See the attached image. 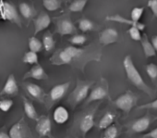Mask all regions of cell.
<instances>
[{"instance_id":"33","label":"cell","mask_w":157,"mask_h":138,"mask_svg":"<svg viewBox=\"0 0 157 138\" xmlns=\"http://www.w3.org/2000/svg\"><path fill=\"white\" fill-rule=\"evenodd\" d=\"M86 41H87L86 36H84L82 34H76L70 38V43L75 45H82L85 44Z\"/></svg>"},{"instance_id":"17","label":"cell","mask_w":157,"mask_h":138,"mask_svg":"<svg viewBox=\"0 0 157 138\" xmlns=\"http://www.w3.org/2000/svg\"><path fill=\"white\" fill-rule=\"evenodd\" d=\"M25 128L24 125L22 123V120L15 123L14 125H12V127L10 130L9 135L10 138H25Z\"/></svg>"},{"instance_id":"28","label":"cell","mask_w":157,"mask_h":138,"mask_svg":"<svg viewBox=\"0 0 157 138\" xmlns=\"http://www.w3.org/2000/svg\"><path fill=\"white\" fill-rule=\"evenodd\" d=\"M22 61L26 64H36L38 63V55L35 52L29 51L25 53V55L22 57Z\"/></svg>"},{"instance_id":"15","label":"cell","mask_w":157,"mask_h":138,"mask_svg":"<svg viewBox=\"0 0 157 138\" xmlns=\"http://www.w3.org/2000/svg\"><path fill=\"white\" fill-rule=\"evenodd\" d=\"M76 31V28L74 24L71 22V21L65 19L59 22L58 26H57V32L61 35H67V34H72Z\"/></svg>"},{"instance_id":"16","label":"cell","mask_w":157,"mask_h":138,"mask_svg":"<svg viewBox=\"0 0 157 138\" xmlns=\"http://www.w3.org/2000/svg\"><path fill=\"white\" fill-rule=\"evenodd\" d=\"M107 97V91L105 87L103 86H97L94 89L92 90V92L90 93V96L88 97L87 103L90 102H94V101H98V100H102L104 98H105Z\"/></svg>"},{"instance_id":"34","label":"cell","mask_w":157,"mask_h":138,"mask_svg":"<svg viewBox=\"0 0 157 138\" xmlns=\"http://www.w3.org/2000/svg\"><path fill=\"white\" fill-rule=\"evenodd\" d=\"M65 50L72 57V58L73 57H78L80 56L82 53V49H81V48H78V47H76L75 45H70V46H67V48H65Z\"/></svg>"},{"instance_id":"2","label":"cell","mask_w":157,"mask_h":138,"mask_svg":"<svg viewBox=\"0 0 157 138\" xmlns=\"http://www.w3.org/2000/svg\"><path fill=\"white\" fill-rule=\"evenodd\" d=\"M136 104H137V97L131 92H127L119 96L115 100L116 107L119 108L120 110L125 111L127 113L129 112Z\"/></svg>"},{"instance_id":"25","label":"cell","mask_w":157,"mask_h":138,"mask_svg":"<svg viewBox=\"0 0 157 138\" xmlns=\"http://www.w3.org/2000/svg\"><path fill=\"white\" fill-rule=\"evenodd\" d=\"M29 48H30V51L37 53V52H40L42 50L43 44L35 36H33L29 39Z\"/></svg>"},{"instance_id":"24","label":"cell","mask_w":157,"mask_h":138,"mask_svg":"<svg viewBox=\"0 0 157 138\" xmlns=\"http://www.w3.org/2000/svg\"><path fill=\"white\" fill-rule=\"evenodd\" d=\"M88 0H75L69 6V10L72 12H81L84 10Z\"/></svg>"},{"instance_id":"38","label":"cell","mask_w":157,"mask_h":138,"mask_svg":"<svg viewBox=\"0 0 157 138\" xmlns=\"http://www.w3.org/2000/svg\"><path fill=\"white\" fill-rule=\"evenodd\" d=\"M139 108H140V109H157V99H155L151 102L146 103L144 105H141L139 107Z\"/></svg>"},{"instance_id":"1","label":"cell","mask_w":157,"mask_h":138,"mask_svg":"<svg viewBox=\"0 0 157 138\" xmlns=\"http://www.w3.org/2000/svg\"><path fill=\"white\" fill-rule=\"evenodd\" d=\"M124 70L127 74L128 79L130 81L132 85H134L138 89L141 90L142 92L146 93L147 95H151V89L148 86V85L144 82L142 76L140 75V72L137 70V68L132 60L131 56L128 55L125 57L123 60Z\"/></svg>"},{"instance_id":"37","label":"cell","mask_w":157,"mask_h":138,"mask_svg":"<svg viewBox=\"0 0 157 138\" xmlns=\"http://www.w3.org/2000/svg\"><path fill=\"white\" fill-rule=\"evenodd\" d=\"M148 8L151 10L155 18H157V0H149L147 3Z\"/></svg>"},{"instance_id":"40","label":"cell","mask_w":157,"mask_h":138,"mask_svg":"<svg viewBox=\"0 0 157 138\" xmlns=\"http://www.w3.org/2000/svg\"><path fill=\"white\" fill-rule=\"evenodd\" d=\"M151 45H152V46H153V48H154V50H155V52L157 54V35H154V36L151 37Z\"/></svg>"},{"instance_id":"32","label":"cell","mask_w":157,"mask_h":138,"mask_svg":"<svg viewBox=\"0 0 157 138\" xmlns=\"http://www.w3.org/2000/svg\"><path fill=\"white\" fill-rule=\"evenodd\" d=\"M141 31L140 29H138L137 27H130L128 31L130 38L134 41H140L141 39Z\"/></svg>"},{"instance_id":"13","label":"cell","mask_w":157,"mask_h":138,"mask_svg":"<svg viewBox=\"0 0 157 138\" xmlns=\"http://www.w3.org/2000/svg\"><path fill=\"white\" fill-rule=\"evenodd\" d=\"M53 119L57 124H64L69 119V113L67 109L63 106H58L53 113Z\"/></svg>"},{"instance_id":"20","label":"cell","mask_w":157,"mask_h":138,"mask_svg":"<svg viewBox=\"0 0 157 138\" xmlns=\"http://www.w3.org/2000/svg\"><path fill=\"white\" fill-rule=\"evenodd\" d=\"M115 118H116V116H115V114L114 113H112V112H107V113H105L104 116H103V118L100 120V121H99V128L100 129H105V128H107L108 126H110V125H112L113 124V122H114V120H115Z\"/></svg>"},{"instance_id":"19","label":"cell","mask_w":157,"mask_h":138,"mask_svg":"<svg viewBox=\"0 0 157 138\" xmlns=\"http://www.w3.org/2000/svg\"><path fill=\"white\" fill-rule=\"evenodd\" d=\"M23 108H24L25 114L27 115L28 118H30L33 120H36V121L39 120L38 113H37L33 104L26 98H23Z\"/></svg>"},{"instance_id":"41","label":"cell","mask_w":157,"mask_h":138,"mask_svg":"<svg viewBox=\"0 0 157 138\" xmlns=\"http://www.w3.org/2000/svg\"><path fill=\"white\" fill-rule=\"evenodd\" d=\"M0 138H10V135L7 132H0Z\"/></svg>"},{"instance_id":"3","label":"cell","mask_w":157,"mask_h":138,"mask_svg":"<svg viewBox=\"0 0 157 138\" xmlns=\"http://www.w3.org/2000/svg\"><path fill=\"white\" fill-rule=\"evenodd\" d=\"M118 39V33L114 28H106L100 34V43L104 45L114 44Z\"/></svg>"},{"instance_id":"31","label":"cell","mask_w":157,"mask_h":138,"mask_svg":"<svg viewBox=\"0 0 157 138\" xmlns=\"http://www.w3.org/2000/svg\"><path fill=\"white\" fill-rule=\"evenodd\" d=\"M105 133H104V138H117L118 134L117 128L115 125H110L107 128L105 129Z\"/></svg>"},{"instance_id":"26","label":"cell","mask_w":157,"mask_h":138,"mask_svg":"<svg viewBox=\"0 0 157 138\" xmlns=\"http://www.w3.org/2000/svg\"><path fill=\"white\" fill-rule=\"evenodd\" d=\"M19 8H20L21 14L23 16V18L30 19L33 15V10L32 7L29 4H27V3H21Z\"/></svg>"},{"instance_id":"29","label":"cell","mask_w":157,"mask_h":138,"mask_svg":"<svg viewBox=\"0 0 157 138\" xmlns=\"http://www.w3.org/2000/svg\"><path fill=\"white\" fill-rule=\"evenodd\" d=\"M146 73L151 81L157 80V65L154 63H149L146 65Z\"/></svg>"},{"instance_id":"7","label":"cell","mask_w":157,"mask_h":138,"mask_svg":"<svg viewBox=\"0 0 157 138\" xmlns=\"http://www.w3.org/2000/svg\"><path fill=\"white\" fill-rule=\"evenodd\" d=\"M151 118L146 115L143 117H140V119H138L137 120H135L132 125H131V131L133 132H137V133H140L145 132L151 125Z\"/></svg>"},{"instance_id":"22","label":"cell","mask_w":157,"mask_h":138,"mask_svg":"<svg viewBox=\"0 0 157 138\" xmlns=\"http://www.w3.org/2000/svg\"><path fill=\"white\" fill-rule=\"evenodd\" d=\"M43 46L45 49V51L50 52L51 50H53V48L55 47V40L53 38V35L50 33H46L44 37H43Z\"/></svg>"},{"instance_id":"35","label":"cell","mask_w":157,"mask_h":138,"mask_svg":"<svg viewBox=\"0 0 157 138\" xmlns=\"http://www.w3.org/2000/svg\"><path fill=\"white\" fill-rule=\"evenodd\" d=\"M13 106V101L11 99H3L0 101V109L3 112H8Z\"/></svg>"},{"instance_id":"5","label":"cell","mask_w":157,"mask_h":138,"mask_svg":"<svg viewBox=\"0 0 157 138\" xmlns=\"http://www.w3.org/2000/svg\"><path fill=\"white\" fill-rule=\"evenodd\" d=\"M90 87H91V84L78 85L72 94L74 103H81L82 101H83L89 95Z\"/></svg>"},{"instance_id":"30","label":"cell","mask_w":157,"mask_h":138,"mask_svg":"<svg viewBox=\"0 0 157 138\" xmlns=\"http://www.w3.org/2000/svg\"><path fill=\"white\" fill-rule=\"evenodd\" d=\"M143 13H144V8L143 7L134 8L130 12V20H132L133 22H140Z\"/></svg>"},{"instance_id":"10","label":"cell","mask_w":157,"mask_h":138,"mask_svg":"<svg viewBox=\"0 0 157 138\" xmlns=\"http://www.w3.org/2000/svg\"><path fill=\"white\" fill-rule=\"evenodd\" d=\"M51 23V18L49 15L45 13H42L41 15L38 16V18L34 21V33L35 34L47 29Z\"/></svg>"},{"instance_id":"6","label":"cell","mask_w":157,"mask_h":138,"mask_svg":"<svg viewBox=\"0 0 157 138\" xmlns=\"http://www.w3.org/2000/svg\"><path fill=\"white\" fill-rule=\"evenodd\" d=\"M70 84L69 83H64V84H60L57 85L56 86H54L51 91H50V98L53 102L58 101L60 100L67 92L68 88H69Z\"/></svg>"},{"instance_id":"27","label":"cell","mask_w":157,"mask_h":138,"mask_svg":"<svg viewBox=\"0 0 157 138\" xmlns=\"http://www.w3.org/2000/svg\"><path fill=\"white\" fill-rule=\"evenodd\" d=\"M78 28H80L81 31L85 33V32L93 31L94 28V24L92 21L88 19H82L78 22Z\"/></svg>"},{"instance_id":"8","label":"cell","mask_w":157,"mask_h":138,"mask_svg":"<svg viewBox=\"0 0 157 138\" xmlns=\"http://www.w3.org/2000/svg\"><path fill=\"white\" fill-rule=\"evenodd\" d=\"M106 20L108 21H111V22H119V23H123V24H127V25H129L130 27H137L138 29H140V31H143L146 27L145 24L140 22H133L132 20H128V19H126L118 14L117 15H113V16H109L106 18Z\"/></svg>"},{"instance_id":"18","label":"cell","mask_w":157,"mask_h":138,"mask_svg":"<svg viewBox=\"0 0 157 138\" xmlns=\"http://www.w3.org/2000/svg\"><path fill=\"white\" fill-rule=\"evenodd\" d=\"M140 42H141V46H142V49H143L144 56L146 57H151L156 56V52H155V50H154L151 41L148 39L146 34L141 36Z\"/></svg>"},{"instance_id":"4","label":"cell","mask_w":157,"mask_h":138,"mask_svg":"<svg viewBox=\"0 0 157 138\" xmlns=\"http://www.w3.org/2000/svg\"><path fill=\"white\" fill-rule=\"evenodd\" d=\"M36 132L39 133L40 136H50L52 131V124L51 120L46 116L39 119L36 124Z\"/></svg>"},{"instance_id":"9","label":"cell","mask_w":157,"mask_h":138,"mask_svg":"<svg viewBox=\"0 0 157 138\" xmlns=\"http://www.w3.org/2000/svg\"><path fill=\"white\" fill-rule=\"evenodd\" d=\"M18 91H19V87H18V84L15 79V76L13 74H10L6 81V84L3 87L2 94L8 95V96H15L18 94Z\"/></svg>"},{"instance_id":"21","label":"cell","mask_w":157,"mask_h":138,"mask_svg":"<svg viewBox=\"0 0 157 138\" xmlns=\"http://www.w3.org/2000/svg\"><path fill=\"white\" fill-rule=\"evenodd\" d=\"M26 89L28 93L34 98H40L44 94L43 89L35 84H28L26 85Z\"/></svg>"},{"instance_id":"14","label":"cell","mask_w":157,"mask_h":138,"mask_svg":"<svg viewBox=\"0 0 157 138\" xmlns=\"http://www.w3.org/2000/svg\"><path fill=\"white\" fill-rule=\"evenodd\" d=\"M27 78H33L35 80H45L47 79V74L42 66L35 65L24 76V79H27Z\"/></svg>"},{"instance_id":"23","label":"cell","mask_w":157,"mask_h":138,"mask_svg":"<svg viewBox=\"0 0 157 138\" xmlns=\"http://www.w3.org/2000/svg\"><path fill=\"white\" fill-rule=\"evenodd\" d=\"M43 5L48 11H56L61 7L60 0H43Z\"/></svg>"},{"instance_id":"11","label":"cell","mask_w":157,"mask_h":138,"mask_svg":"<svg viewBox=\"0 0 157 138\" xmlns=\"http://www.w3.org/2000/svg\"><path fill=\"white\" fill-rule=\"evenodd\" d=\"M2 12H3V17L10 22L19 23L20 19L18 16V13L15 10V8L10 4V3H3L2 6Z\"/></svg>"},{"instance_id":"12","label":"cell","mask_w":157,"mask_h":138,"mask_svg":"<svg viewBox=\"0 0 157 138\" xmlns=\"http://www.w3.org/2000/svg\"><path fill=\"white\" fill-rule=\"evenodd\" d=\"M94 126V115L93 112L90 113H86L81 120L80 123V129L82 132V133L85 135L89 131H91L93 129V127Z\"/></svg>"},{"instance_id":"36","label":"cell","mask_w":157,"mask_h":138,"mask_svg":"<svg viewBox=\"0 0 157 138\" xmlns=\"http://www.w3.org/2000/svg\"><path fill=\"white\" fill-rule=\"evenodd\" d=\"M59 58H60V60H61V62H62L63 64H68V63H70L71 60H72V57H71L65 49H64L63 51L60 52V54H59Z\"/></svg>"},{"instance_id":"39","label":"cell","mask_w":157,"mask_h":138,"mask_svg":"<svg viewBox=\"0 0 157 138\" xmlns=\"http://www.w3.org/2000/svg\"><path fill=\"white\" fill-rule=\"evenodd\" d=\"M144 137H146V138H157V127L155 129H153L152 131H151L149 133L145 134Z\"/></svg>"}]
</instances>
